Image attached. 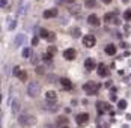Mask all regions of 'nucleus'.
<instances>
[{
    "label": "nucleus",
    "mask_w": 131,
    "mask_h": 128,
    "mask_svg": "<svg viewBox=\"0 0 131 128\" xmlns=\"http://www.w3.org/2000/svg\"><path fill=\"white\" fill-rule=\"evenodd\" d=\"M36 122V118L33 115H30V113H24V115H21L18 118V124L21 125V127H30V125H33Z\"/></svg>",
    "instance_id": "nucleus-1"
},
{
    "label": "nucleus",
    "mask_w": 131,
    "mask_h": 128,
    "mask_svg": "<svg viewBox=\"0 0 131 128\" xmlns=\"http://www.w3.org/2000/svg\"><path fill=\"white\" fill-rule=\"evenodd\" d=\"M39 92H41L39 83L32 81V83H29V84H27V95H29L30 98H36V97L39 95Z\"/></svg>",
    "instance_id": "nucleus-2"
},
{
    "label": "nucleus",
    "mask_w": 131,
    "mask_h": 128,
    "mask_svg": "<svg viewBox=\"0 0 131 128\" xmlns=\"http://www.w3.org/2000/svg\"><path fill=\"white\" fill-rule=\"evenodd\" d=\"M98 89H100V84H98L96 81H86V83L83 84V90H84L86 93H89V95L96 93Z\"/></svg>",
    "instance_id": "nucleus-3"
},
{
    "label": "nucleus",
    "mask_w": 131,
    "mask_h": 128,
    "mask_svg": "<svg viewBox=\"0 0 131 128\" xmlns=\"http://www.w3.org/2000/svg\"><path fill=\"white\" fill-rule=\"evenodd\" d=\"M95 44H96V39H95L93 35H86V36H83V45H84V47L92 48Z\"/></svg>",
    "instance_id": "nucleus-4"
},
{
    "label": "nucleus",
    "mask_w": 131,
    "mask_h": 128,
    "mask_svg": "<svg viewBox=\"0 0 131 128\" xmlns=\"http://www.w3.org/2000/svg\"><path fill=\"white\" fill-rule=\"evenodd\" d=\"M88 121H89V115H88V113H80V115H77V118H75V122H77L79 127L86 125Z\"/></svg>",
    "instance_id": "nucleus-5"
},
{
    "label": "nucleus",
    "mask_w": 131,
    "mask_h": 128,
    "mask_svg": "<svg viewBox=\"0 0 131 128\" xmlns=\"http://www.w3.org/2000/svg\"><path fill=\"white\" fill-rule=\"evenodd\" d=\"M88 24H91L92 27H98L100 26V18H98L96 14H91L88 17Z\"/></svg>",
    "instance_id": "nucleus-6"
},
{
    "label": "nucleus",
    "mask_w": 131,
    "mask_h": 128,
    "mask_svg": "<svg viewBox=\"0 0 131 128\" xmlns=\"http://www.w3.org/2000/svg\"><path fill=\"white\" fill-rule=\"evenodd\" d=\"M75 56H77V53H75L74 48H66V50L63 51V57H65V60H74Z\"/></svg>",
    "instance_id": "nucleus-7"
},
{
    "label": "nucleus",
    "mask_w": 131,
    "mask_h": 128,
    "mask_svg": "<svg viewBox=\"0 0 131 128\" xmlns=\"http://www.w3.org/2000/svg\"><path fill=\"white\" fill-rule=\"evenodd\" d=\"M42 15H44V18H54V17H57V9H56V8H53V9H45Z\"/></svg>",
    "instance_id": "nucleus-8"
},
{
    "label": "nucleus",
    "mask_w": 131,
    "mask_h": 128,
    "mask_svg": "<svg viewBox=\"0 0 131 128\" xmlns=\"http://www.w3.org/2000/svg\"><path fill=\"white\" fill-rule=\"evenodd\" d=\"M98 74H100V77H107L108 76V66L104 63L98 65Z\"/></svg>",
    "instance_id": "nucleus-9"
},
{
    "label": "nucleus",
    "mask_w": 131,
    "mask_h": 128,
    "mask_svg": "<svg viewBox=\"0 0 131 128\" xmlns=\"http://www.w3.org/2000/svg\"><path fill=\"white\" fill-rule=\"evenodd\" d=\"M45 101L47 102L56 101V92H54V90H47V92H45Z\"/></svg>",
    "instance_id": "nucleus-10"
},
{
    "label": "nucleus",
    "mask_w": 131,
    "mask_h": 128,
    "mask_svg": "<svg viewBox=\"0 0 131 128\" xmlns=\"http://www.w3.org/2000/svg\"><path fill=\"white\" fill-rule=\"evenodd\" d=\"M104 51H105V54H108V56H115L116 54V47L113 44H107Z\"/></svg>",
    "instance_id": "nucleus-11"
},
{
    "label": "nucleus",
    "mask_w": 131,
    "mask_h": 128,
    "mask_svg": "<svg viewBox=\"0 0 131 128\" xmlns=\"http://www.w3.org/2000/svg\"><path fill=\"white\" fill-rule=\"evenodd\" d=\"M20 107H21V102L18 101V100H15V101L12 102V109H11L12 115H17V113L20 112Z\"/></svg>",
    "instance_id": "nucleus-12"
},
{
    "label": "nucleus",
    "mask_w": 131,
    "mask_h": 128,
    "mask_svg": "<svg viewBox=\"0 0 131 128\" xmlns=\"http://www.w3.org/2000/svg\"><path fill=\"white\" fill-rule=\"evenodd\" d=\"M80 11H81V8H80L79 5H71V6H69V9H68V12L71 14V15H77Z\"/></svg>",
    "instance_id": "nucleus-13"
},
{
    "label": "nucleus",
    "mask_w": 131,
    "mask_h": 128,
    "mask_svg": "<svg viewBox=\"0 0 131 128\" xmlns=\"http://www.w3.org/2000/svg\"><path fill=\"white\" fill-rule=\"evenodd\" d=\"M84 68H86L88 71H92V69L95 68V62H93V59H86V60H84Z\"/></svg>",
    "instance_id": "nucleus-14"
},
{
    "label": "nucleus",
    "mask_w": 131,
    "mask_h": 128,
    "mask_svg": "<svg viewBox=\"0 0 131 128\" xmlns=\"http://www.w3.org/2000/svg\"><path fill=\"white\" fill-rule=\"evenodd\" d=\"M56 124H57L59 127H65V125H68V119H66V116H59Z\"/></svg>",
    "instance_id": "nucleus-15"
},
{
    "label": "nucleus",
    "mask_w": 131,
    "mask_h": 128,
    "mask_svg": "<svg viewBox=\"0 0 131 128\" xmlns=\"http://www.w3.org/2000/svg\"><path fill=\"white\" fill-rule=\"evenodd\" d=\"M60 84H62L65 89H71V88H72V84H71V81H69L68 78H60Z\"/></svg>",
    "instance_id": "nucleus-16"
},
{
    "label": "nucleus",
    "mask_w": 131,
    "mask_h": 128,
    "mask_svg": "<svg viewBox=\"0 0 131 128\" xmlns=\"http://www.w3.org/2000/svg\"><path fill=\"white\" fill-rule=\"evenodd\" d=\"M71 36H72V38H79V36H81V32H80L79 27L71 29Z\"/></svg>",
    "instance_id": "nucleus-17"
},
{
    "label": "nucleus",
    "mask_w": 131,
    "mask_h": 128,
    "mask_svg": "<svg viewBox=\"0 0 131 128\" xmlns=\"http://www.w3.org/2000/svg\"><path fill=\"white\" fill-rule=\"evenodd\" d=\"M39 36H41V38H44V39H48V36H50V32H48L47 29H41Z\"/></svg>",
    "instance_id": "nucleus-18"
},
{
    "label": "nucleus",
    "mask_w": 131,
    "mask_h": 128,
    "mask_svg": "<svg viewBox=\"0 0 131 128\" xmlns=\"http://www.w3.org/2000/svg\"><path fill=\"white\" fill-rule=\"evenodd\" d=\"M95 5H96V0H86L84 2V6L86 8H95Z\"/></svg>",
    "instance_id": "nucleus-19"
},
{
    "label": "nucleus",
    "mask_w": 131,
    "mask_h": 128,
    "mask_svg": "<svg viewBox=\"0 0 131 128\" xmlns=\"http://www.w3.org/2000/svg\"><path fill=\"white\" fill-rule=\"evenodd\" d=\"M23 39H24V35H17V38H15V45L18 47V45L23 42Z\"/></svg>",
    "instance_id": "nucleus-20"
},
{
    "label": "nucleus",
    "mask_w": 131,
    "mask_h": 128,
    "mask_svg": "<svg viewBox=\"0 0 131 128\" xmlns=\"http://www.w3.org/2000/svg\"><path fill=\"white\" fill-rule=\"evenodd\" d=\"M118 107L121 109V110H124V109L127 107V101H125V100H121V101L118 102Z\"/></svg>",
    "instance_id": "nucleus-21"
},
{
    "label": "nucleus",
    "mask_w": 131,
    "mask_h": 128,
    "mask_svg": "<svg viewBox=\"0 0 131 128\" xmlns=\"http://www.w3.org/2000/svg\"><path fill=\"white\" fill-rule=\"evenodd\" d=\"M18 78H20L21 81H26V80H27V74H26V71H21V72H20V76H18Z\"/></svg>",
    "instance_id": "nucleus-22"
},
{
    "label": "nucleus",
    "mask_w": 131,
    "mask_h": 128,
    "mask_svg": "<svg viewBox=\"0 0 131 128\" xmlns=\"http://www.w3.org/2000/svg\"><path fill=\"white\" fill-rule=\"evenodd\" d=\"M124 18H125V20H128V21L131 20V9H127V11H125V14H124Z\"/></svg>",
    "instance_id": "nucleus-23"
},
{
    "label": "nucleus",
    "mask_w": 131,
    "mask_h": 128,
    "mask_svg": "<svg viewBox=\"0 0 131 128\" xmlns=\"http://www.w3.org/2000/svg\"><path fill=\"white\" fill-rule=\"evenodd\" d=\"M20 72H21V68H20V66H15V68H14V72H12V74H14L15 77H18V76H20Z\"/></svg>",
    "instance_id": "nucleus-24"
},
{
    "label": "nucleus",
    "mask_w": 131,
    "mask_h": 128,
    "mask_svg": "<svg viewBox=\"0 0 131 128\" xmlns=\"http://www.w3.org/2000/svg\"><path fill=\"white\" fill-rule=\"evenodd\" d=\"M15 27H17V21H15V20H12V21L9 23V26H8V29H9V30H14Z\"/></svg>",
    "instance_id": "nucleus-25"
},
{
    "label": "nucleus",
    "mask_w": 131,
    "mask_h": 128,
    "mask_svg": "<svg viewBox=\"0 0 131 128\" xmlns=\"http://www.w3.org/2000/svg\"><path fill=\"white\" fill-rule=\"evenodd\" d=\"M21 54H23V57H29V56H30V48H24Z\"/></svg>",
    "instance_id": "nucleus-26"
},
{
    "label": "nucleus",
    "mask_w": 131,
    "mask_h": 128,
    "mask_svg": "<svg viewBox=\"0 0 131 128\" xmlns=\"http://www.w3.org/2000/svg\"><path fill=\"white\" fill-rule=\"evenodd\" d=\"M104 20H105V21H107V23H110V21L113 20V15H112V14H105Z\"/></svg>",
    "instance_id": "nucleus-27"
},
{
    "label": "nucleus",
    "mask_w": 131,
    "mask_h": 128,
    "mask_svg": "<svg viewBox=\"0 0 131 128\" xmlns=\"http://www.w3.org/2000/svg\"><path fill=\"white\" fill-rule=\"evenodd\" d=\"M38 42H39V38L38 36H35V38L32 39V45H38Z\"/></svg>",
    "instance_id": "nucleus-28"
},
{
    "label": "nucleus",
    "mask_w": 131,
    "mask_h": 128,
    "mask_svg": "<svg viewBox=\"0 0 131 128\" xmlns=\"http://www.w3.org/2000/svg\"><path fill=\"white\" fill-rule=\"evenodd\" d=\"M6 5H8V0H0V6L2 8H5Z\"/></svg>",
    "instance_id": "nucleus-29"
},
{
    "label": "nucleus",
    "mask_w": 131,
    "mask_h": 128,
    "mask_svg": "<svg viewBox=\"0 0 131 128\" xmlns=\"http://www.w3.org/2000/svg\"><path fill=\"white\" fill-rule=\"evenodd\" d=\"M54 39H56V35H54V33H50V36H48V41H54Z\"/></svg>",
    "instance_id": "nucleus-30"
},
{
    "label": "nucleus",
    "mask_w": 131,
    "mask_h": 128,
    "mask_svg": "<svg viewBox=\"0 0 131 128\" xmlns=\"http://www.w3.org/2000/svg\"><path fill=\"white\" fill-rule=\"evenodd\" d=\"M65 3H68V5H74L75 3V0H63Z\"/></svg>",
    "instance_id": "nucleus-31"
},
{
    "label": "nucleus",
    "mask_w": 131,
    "mask_h": 128,
    "mask_svg": "<svg viewBox=\"0 0 131 128\" xmlns=\"http://www.w3.org/2000/svg\"><path fill=\"white\" fill-rule=\"evenodd\" d=\"M101 2H103V3H105V5H108V3H112L113 0H101Z\"/></svg>",
    "instance_id": "nucleus-32"
},
{
    "label": "nucleus",
    "mask_w": 131,
    "mask_h": 128,
    "mask_svg": "<svg viewBox=\"0 0 131 128\" xmlns=\"http://www.w3.org/2000/svg\"><path fill=\"white\" fill-rule=\"evenodd\" d=\"M54 2H56V3H60V2H63V0H54Z\"/></svg>",
    "instance_id": "nucleus-33"
}]
</instances>
